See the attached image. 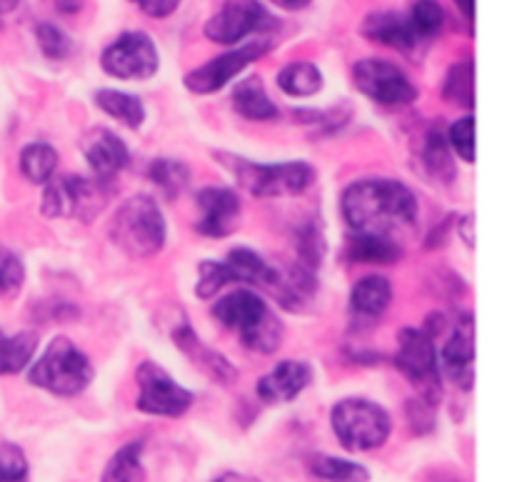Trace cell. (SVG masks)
I'll return each mask as SVG.
<instances>
[{"label": "cell", "mask_w": 512, "mask_h": 482, "mask_svg": "<svg viewBox=\"0 0 512 482\" xmlns=\"http://www.w3.org/2000/svg\"><path fill=\"white\" fill-rule=\"evenodd\" d=\"M340 213L350 233H373L395 238V233L418 228V195L393 178H360L343 190Z\"/></svg>", "instance_id": "cell-1"}, {"label": "cell", "mask_w": 512, "mask_h": 482, "mask_svg": "<svg viewBox=\"0 0 512 482\" xmlns=\"http://www.w3.org/2000/svg\"><path fill=\"white\" fill-rule=\"evenodd\" d=\"M210 313L220 325L233 330L240 343L253 353L273 355L285 340L283 320L255 290L235 288L220 295Z\"/></svg>", "instance_id": "cell-2"}, {"label": "cell", "mask_w": 512, "mask_h": 482, "mask_svg": "<svg viewBox=\"0 0 512 482\" xmlns=\"http://www.w3.org/2000/svg\"><path fill=\"white\" fill-rule=\"evenodd\" d=\"M215 160L233 175L240 190L253 198H293L310 190L318 173L305 160H285V163H255L233 153H215Z\"/></svg>", "instance_id": "cell-3"}, {"label": "cell", "mask_w": 512, "mask_h": 482, "mask_svg": "<svg viewBox=\"0 0 512 482\" xmlns=\"http://www.w3.org/2000/svg\"><path fill=\"white\" fill-rule=\"evenodd\" d=\"M110 240L130 258H153L168 243V220L153 195H133L110 218Z\"/></svg>", "instance_id": "cell-4"}, {"label": "cell", "mask_w": 512, "mask_h": 482, "mask_svg": "<svg viewBox=\"0 0 512 482\" xmlns=\"http://www.w3.org/2000/svg\"><path fill=\"white\" fill-rule=\"evenodd\" d=\"M93 378L90 358L65 335H55L45 353L28 365V383L58 398H75L90 388Z\"/></svg>", "instance_id": "cell-5"}, {"label": "cell", "mask_w": 512, "mask_h": 482, "mask_svg": "<svg viewBox=\"0 0 512 482\" xmlns=\"http://www.w3.org/2000/svg\"><path fill=\"white\" fill-rule=\"evenodd\" d=\"M330 428L348 453H370L388 443L393 418L368 398H343L330 410Z\"/></svg>", "instance_id": "cell-6"}, {"label": "cell", "mask_w": 512, "mask_h": 482, "mask_svg": "<svg viewBox=\"0 0 512 482\" xmlns=\"http://www.w3.org/2000/svg\"><path fill=\"white\" fill-rule=\"evenodd\" d=\"M280 270L250 248H233L225 260H203L198 265L195 295L210 300L228 285H255V288L275 290Z\"/></svg>", "instance_id": "cell-7"}, {"label": "cell", "mask_w": 512, "mask_h": 482, "mask_svg": "<svg viewBox=\"0 0 512 482\" xmlns=\"http://www.w3.org/2000/svg\"><path fill=\"white\" fill-rule=\"evenodd\" d=\"M110 200L108 183L85 175H53L43 185L40 213L50 220H80L90 223L105 210Z\"/></svg>", "instance_id": "cell-8"}, {"label": "cell", "mask_w": 512, "mask_h": 482, "mask_svg": "<svg viewBox=\"0 0 512 482\" xmlns=\"http://www.w3.org/2000/svg\"><path fill=\"white\" fill-rule=\"evenodd\" d=\"M395 368L418 390V400L438 408L443 403V373H440L438 343L423 328H403L398 335Z\"/></svg>", "instance_id": "cell-9"}, {"label": "cell", "mask_w": 512, "mask_h": 482, "mask_svg": "<svg viewBox=\"0 0 512 482\" xmlns=\"http://www.w3.org/2000/svg\"><path fill=\"white\" fill-rule=\"evenodd\" d=\"M278 25L280 20L270 13L263 0H223L218 13L205 20L203 35L210 43L235 48L250 35L270 33Z\"/></svg>", "instance_id": "cell-10"}, {"label": "cell", "mask_w": 512, "mask_h": 482, "mask_svg": "<svg viewBox=\"0 0 512 482\" xmlns=\"http://www.w3.org/2000/svg\"><path fill=\"white\" fill-rule=\"evenodd\" d=\"M135 383H138V400L135 408L143 415L153 418H183L195 403L193 390L183 388L175 378H170L168 370L155 360H143L135 370Z\"/></svg>", "instance_id": "cell-11"}, {"label": "cell", "mask_w": 512, "mask_h": 482, "mask_svg": "<svg viewBox=\"0 0 512 482\" xmlns=\"http://www.w3.org/2000/svg\"><path fill=\"white\" fill-rule=\"evenodd\" d=\"M100 68L115 80H150L160 70V50L145 30H125L103 48Z\"/></svg>", "instance_id": "cell-12"}, {"label": "cell", "mask_w": 512, "mask_h": 482, "mask_svg": "<svg viewBox=\"0 0 512 482\" xmlns=\"http://www.w3.org/2000/svg\"><path fill=\"white\" fill-rule=\"evenodd\" d=\"M273 50V43L268 38H255L248 43H240L225 53L215 55L208 63L198 65L190 73H185L183 85L195 95H213L223 90L225 85L233 83L243 70H248L255 60L265 58Z\"/></svg>", "instance_id": "cell-13"}, {"label": "cell", "mask_w": 512, "mask_h": 482, "mask_svg": "<svg viewBox=\"0 0 512 482\" xmlns=\"http://www.w3.org/2000/svg\"><path fill=\"white\" fill-rule=\"evenodd\" d=\"M353 83L360 93L385 108H400L418 100L420 90L400 65L385 58H363L353 65Z\"/></svg>", "instance_id": "cell-14"}, {"label": "cell", "mask_w": 512, "mask_h": 482, "mask_svg": "<svg viewBox=\"0 0 512 482\" xmlns=\"http://www.w3.org/2000/svg\"><path fill=\"white\" fill-rule=\"evenodd\" d=\"M195 203H198L200 210V218L195 223V233L198 235L210 240H225L238 230L240 213H243L238 190L210 185V188L198 190Z\"/></svg>", "instance_id": "cell-15"}, {"label": "cell", "mask_w": 512, "mask_h": 482, "mask_svg": "<svg viewBox=\"0 0 512 482\" xmlns=\"http://www.w3.org/2000/svg\"><path fill=\"white\" fill-rule=\"evenodd\" d=\"M440 358V373L460 388L470 393L475 385V320L470 313H458L453 323L448 343Z\"/></svg>", "instance_id": "cell-16"}, {"label": "cell", "mask_w": 512, "mask_h": 482, "mask_svg": "<svg viewBox=\"0 0 512 482\" xmlns=\"http://www.w3.org/2000/svg\"><path fill=\"white\" fill-rule=\"evenodd\" d=\"M80 153H83L93 178L103 180V183L123 173L130 163L128 143L108 128H90L80 138Z\"/></svg>", "instance_id": "cell-17"}, {"label": "cell", "mask_w": 512, "mask_h": 482, "mask_svg": "<svg viewBox=\"0 0 512 482\" xmlns=\"http://www.w3.org/2000/svg\"><path fill=\"white\" fill-rule=\"evenodd\" d=\"M313 383V368L305 360H283L255 385V395L265 405H285L300 398L308 385Z\"/></svg>", "instance_id": "cell-18"}, {"label": "cell", "mask_w": 512, "mask_h": 482, "mask_svg": "<svg viewBox=\"0 0 512 482\" xmlns=\"http://www.w3.org/2000/svg\"><path fill=\"white\" fill-rule=\"evenodd\" d=\"M360 33L370 43L385 45V48L400 50V53H413L420 45V35L415 33L413 23H410L408 13H398V10H373L365 15Z\"/></svg>", "instance_id": "cell-19"}, {"label": "cell", "mask_w": 512, "mask_h": 482, "mask_svg": "<svg viewBox=\"0 0 512 482\" xmlns=\"http://www.w3.org/2000/svg\"><path fill=\"white\" fill-rule=\"evenodd\" d=\"M173 343L183 350V355H188V360H193V363L218 385H233L235 380H238V368H235L223 353H218V350H213L210 345H205L188 323L180 325V328L175 330Z\"/></svg>", "instance_id": "cell-20"}, {"label": "cell", "mask_w": 512, "mask_h": 482, "mask_svg": "<svg viewBox=\"0 0 512 482\" xmlns=\"http://www.w3.org/2000/svg\"><path fill=\"white\" fill-rule=\"evenodd\" d=\"M393 283L385 275H365L350 288L348 310L355 320L375 323L393 305Z\"/></svg>", "instance_id": "cell-21"}, {"label": "cell", "mask_w": 512, "mask_h": 482, "mask_svg": "<svg viewBox=\"0 0 512 482\" xmlns=\"http://www.w3.org/2000/svg\"><path fill=\"white\" fill-rule=\"evenodd\" d=\"M230 103L240 118L253 120V123H270V120L280 118L278 103L268 95L260 75H248V78L238 80L230 93Z\"/></svg>", "instance_id": "cell-22"}, {"label": "cell", "mask_w": 512, "mask_h": 482, "mask_svg": "<svg viewBox=\"0 0 512 482\" xmlns=\"http://www.w3.org/2000/svg\"><path fill=\"white\" fill-rule=\"evenodd\" d=\"M345 258L360 265H393L403 258V245L388 235L348 233Z\"/></svg>", "instance_id": "cell-23"}, {"label": "cell", "mask_w": 512, "mask_h": 482, "mask_svg": "<svg viewBox=\"0 0 512 482\" xmlns=\"http://www.w3.org/2000/svg\"><path fill=\"white\" fill-rule=\"evenodd\" d=\"M275 83L288 98H315L325 88V75L313 60H290L278 70Z\"/></svg>", "instance_id": "cell-24"}, {"label": "cell", "mask_w": 512, "mask_h": 482, "mask_svg": "<svg viewBox=\"0 0 512 482\" xmlns=\"http://www.w3.org/2000/svg\"><path fill=\"white\" fill-rule=\"evenodd\" d=\"M93 103L103 110L108 118L118 120L120 125L130 130L143 128L145 118H148V110L145 103L133 93H125V90L115 88H100L93 93Z\"/></svg>", "instance_id": "cell-25"}, {"label": "cell", "mask_w": 512, "mask_h": 482, "mask_svg": "<svg viewBox=\"0 0 512 482\" xmlns=\"http://www.w3.org/2000/svg\"><path fill=\"white\" fill-rule=\"evenodd\" d=\"M315 293H318V273L303 268L300 263L290 265L285 273L280 270L275 298L285 310H303L305 303H310Z\"/></svg>", "instance_id": "cell-26"}, {"label": "cell", "mask_w": 512, "mask_h": 482, "mask_svg": "<svg viewBox=\"0 0 512 482\" xmlns=\"http://www.w3.org/2000/svg\"><path fill=\"white\" fill-rule=\"evenodd\" d=\"M35 350H38V333L23 330V333L8 335L0 328V378L28 370L35 358Z\"/></svg>", "instance_id": "cell-27"}, {"label": "cell", "mask_w": 512, "mask_h": 482, "mask_svg": "<svg viewBox=\"0 0 512 482\" xmlns=\"http://www.w3.org/2000/svg\"><path fill=\"white\" fill-rule=\"evenodd\" d=\"M58 168V150L43 140H33V143L23 145L18 155V170L28 183L45 185L55 175Z\"/></svg>", "instance_id": "cell-28"}, {"label": "cell", "mask_w": 512, "mask_h": 482, "mask_svg": "<svg viewBox=\"0 0 512 482\" xmlns=\"http://www.w3.org/2000/svg\"><path fill=\"white\" fill-rule=\"evenodd\" d=\"M148 180L163 198L175 200L190 188V168L178 158H155L148 165Z\"/></svg>", "instance_id": "cell-29"}, {"label": "cell", "mask_w": 512, "mask_h": 482, "mask_svg": "<svg viewBox=\"0 0 512 482\" xmlns=\"http://www.w3.org/2000/svg\"><path fill=\"white\" fill-rule=\"evenodd\" d=\"M143 450L145 440H130L115 450L113 458L105 463L100 482H140L143 480Z\"/></svg>", "instance_id": "cell-30"}, {"label": "cell", "mask_w": 512, "mask_h": 482, "mask_svg": "<svg viewBox=\"0 0 512 482\" xmlns=\"http://www.w3.org/2000/svg\"><path fill=\"white\" fill-rule=\"evenodd\" d=\"M443 100L465 110L475 108V65L470 58L458 60L448 68L443 80Z\"/></svg>", "instance_id": "cell-31"}, {"label": "cell", "mask_w": 512, "mask_h": 482, "mask_svg": "<svg viewBox=\"0 0 512 482\" xmlns=\"http://www.w3.org/2000/svg\"><path fill=\"white\" fill-rule=\"evenodd\" d=\"M295 253H298V263L303 268L318 273L328 255V240H325V230L318 220H308L300 225L295 233Z\"/></svg>", "instance_id": "cell-32"}, {"label": "cell", "mask_w": 512, "mask_h": 482, "mask_svg": "<svg viewBox=\"0 0 512 482\" xmlns=\"http://www.w3.org/2000/svg\"><path fill=\"white\" fill-rule=\"evenodd\" d=\"M423 163L425 170L433 175L435 180H443V183H450L455 180L458 170H455V155L453 150L448 148V140L440 130H428L425 135V145H423Z\"/></svg>", "instance_id": "cell-33"}, {"label": "cell", "mask_w": 512, "mask_h": 482, "mask_svg": "<svg viewBox=\"0 0 512 482\" xmlns=\"http://www.w3.org/2000/svg\"><path fill=\"white\" fill-rule=\"evenodd\" d=\"M310 473L325 482H370V470L355 460L318 453L310 460Z\"/></svg>", "instance_id": "cell-34"}, {"label": "cell", "mask_w": 512, "mask_h": 482, "mask_svg": "<svg viewBox=\"0 0 512 482\" xmlns=\"http://www.w3.org/2000/svg\"><path fill=\"white\" fill-rule=\"evenodd\" d=\"M408 18L423 43L438 38L443 33L445 23H448V13H445L438 0H413V5L408 8Z\"/></svg>", "instance_id": "cell-35"}, {"label": "cell", "mask_w": 512, "mask_h": 482, "mask_svg": "<svg viewBox=\"0 0 512 482\" xmlns=\"http://www.w3.org/2000/svg\"><path fill=\"white\" fill-rule=\"evenodd\" d=\"M35 40H38L40 53L48 60H65L73 53V38L60 25L50 23V20H40L35 25Z\"/></svg>", "instance_id": "cell-36"}, {"label": "cell", "mask_w": 512, "mask_h": 482, "mask_svg": "<svg viewBox=\"0 0 512 482\" xmlns=\"http://www.w3.org/2000/svg\"><path fill=\"white\" fill-rule=\"evenodd\" d=\"M445 140H448V148L458 155L463 163H475V118L473 115H463L455 123H450L448 133H445Z\"/></svg>", "instance_id": "cell-37"}, {"label": "cell", "mask_w": 512, "mask_h": 482, "mask_svg": "<svg viewBox=\"0 0 512 482\" xmlns=\"http://www.w3.org/2000/svg\"><path fill=\"white\" fill-rule=\"evenodd\" d=\"M25 283V263L15 250L0 245V295L13 298Z\"/></svg>", "instance_id": "cell-38"}, {"label": "cell", "mask_w": 512, "mask_h": 482, "mask_svg": "<svg viewBox=\"0 0 512 482\" xmlns=\"http://www.w3.org/2000/svg\"><path fill=\"white\" fill-rule=\"evenodd\" d=\"M0 482H30L28 458L15 443H0Z\"/></svg>", "instance_id": "cell-39"}, {"label": "cell", "mask_w": 512, "mask_h": 482, "mask_svg": "<svg viewBox=\"0 0 512 482\" xmlns=\"http://www.w3.org/2000/svg\"><path fill=\"white\" fill-rule=\"evenodd\" d=\"M408 420L410 428L415 430L418 435H428L430 430L435 428V408H430L428 403L423 400H410L408 403Z\"/></svg>", "instance_id": "cell-40"}, {"label": "cell", "mask_w": 512, "mask_h": 482, "mask_svg": "<svg viewBox=\"0 0 512 482\" xmlns=\"http://www.w3.org/2000/svg\"><path fill=\"white\" fill-rule=\"evenodd\" d=\"M128 3H133L135 8L143 15H148V18L163 20L170 18V15L183 5V0H128Z\"/></svg>", "instance_id": "cell-41"}, {"label": "cell", "mask_w": 512, "mask_h": 482, "mask_svg": "<svg viewBox=\"0 0 512 482\" xmlns=\"http://www.w3.org/2000/svg\"><path fill=\"white\" fill-rule=\"evenodd\" d=\"M268 3H273L275 8H280V10H288V13H295V10L308 8L313 0H268Z\"/></svg>", "instance_id": "cell-42"}, {"label": "cell", "mask_w": 512, "mask_h": 482, "mask_svg": "<svg viewBox=\"0 0 512 482\" xmlns=\"http://www.w3.org/2000/svg\"><path fill=\"white\" fill-rule=\"evenodd\" d=\"M470 225H473V218H470V215H465V218L460 220V223L455 225V228H458L460 238L465 240V245H468V248H473L475 240H473V233H470Z\"/></svg>", "instance_id": "cell-43"}, {"label": "cell", "mask_w": 512, "mask_h": 482, "mask_svg": "<svg viewBox=\"0 0 512 482\" xmlns=\"http://www.w3.org/2000/svg\"><path fill=\"white\" fill-rule=\"evenodd\" d=\"M83 8V0H55V10L63 15H73Z\"/></svg>", "instance_id": "cell-44"}, {"label": "cell", "mask_w": 512, "mask_h": 482, "mask_svg": "<svg viewBox=\"0 0 512 482\" xmlns=\"http://www.w3.org/2000/svg\"><path fill=\"white\" fill-rule=\"evenodd\" d=\"M455 5H458L460 15H463V18L468 20V23H473V18H475V0H455Z\"/></svg>", "instance_id": "cell-45"}, {"label": "cell", "mask_w": 512, "mask_h": 482, "mask_svg": "<svg viewBox=\"0 0 512 482\" xmlns=\"http://www.w3.org/2000/svg\"><path fill=\"white\" fill-rule=\"evenodd\" d=\"M213 482H260V480L250 478V475H243V473H223L220 478H215Z\"/></svg>", "instance_id": "cell-46"}, {"label": "cell", "mask_w": 512, "mask_h": 482, "mask_svg": "<svg viewBox=\"0 0 512 482\" xmlns=\"http://www.w3.org/2000/svg\"><path fill=\"white\" fill-rule=\"evenodd\" d=\"M20 5V0H0V15H8L13 13L15 8Z\"/></svg>", "instance_id": "cell-47"}]
</instances>
